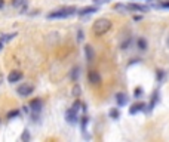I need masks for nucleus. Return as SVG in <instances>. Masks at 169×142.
I'll return each instance as SVG.
<instances>
[{
	"label": "nucleus",
	"instance_id": "1",
	"mask_svg": "<svg viewBox=\"0 0 169 142\" xmlns=\"http://www.w3.org/2000/svg\"><path fill=\"white\" fill-rule=\"evenodd\" d=\"M110 28H111V21L107 19V18H100L94 22L92 31H94L95 36H102V34L108 33Z\"/></svg>",
	"mask_w": 169,
	"mask_h": 142
},
{
	"label": "nucleus",
	"instance_id": "2",
	"mask_svg": "<svg viewBox=\"0 0 169 142\" xmlns=\"http://www.w3.org/2000/svg\"><path fill=\"white\" fill-rule=\"evenodd\" d=\"M77 12V9L74 6H65V7H61V9H56L54 12L47 15L49 19H61V18H67V16H71Z\"/></svg>",
	"mask_w": 169,
	"mask_h": 142
},
{
	"label": "nucleus",
	"instance_id": "3",
	"mask_svg": "<svg viewBox=\"0 0 169 142\" xmlns=\"http://www.w3.org/2000/svg\"><path fill=\"white\" fill-rule=\"evenodd\" d=\"M34 90V86L31 83H24V84H21L20 88L16 89V92L20 96H28V95H31Z\"/></svg>",
	"mask_w": 169,
	"mask_h": 142
},
{
	"label": "nucleus",
	"instance_id": "4",
	"mask_svg": "<svg viewBox=\"0 0 169 142\" xmlns=\"http://www.w3.org/2000/svg\"><path fill=\"white\" fill-rule=\"evenodd\" d=\"M126 7H128V11H132V12H147L149 11V7L144 6V5H136V3H129V5H126Z\"/></svg>",
	"mask_w": 169,
	"mask_h": 142
},
{
	"label": "nucleus",
	"instance_id": "5",
	"mask_svg": "<svg viewBox=\"0 0 169 142\" xmlns=\"http://www.w3.org/2000/svg\"><path fill=\"white\" fill-rule=\"evenodd\" d=\"M88 80H89V83H92V84H100V83H101V75L98 74L95 70H91L88 74Z\"/></svg>",
	"mask_w": 169,
	"mask_h": 142
},
{
	"label": "nucleus",
	"instance_id": "6",
	"mask_svg": "<svg viewBox=\"0 0 169 142\" xmlns=\"http://www.w3.org/2000/svg\"><path fill=\"white\" fill-rule=\"evenodd\" d=\"M22 79V73L18 71V70H15V71H11L9 75H7V81L9 83H16V81H20Z\"/></svg>",
	"mask_w": 169,
	"mask_h": 142
},
{
	"label": "nucleus",
	"instance_id": "7",
	"mask_svg": "<svg viewBox=\"0 0 169 142\" xmlns=\"http://www.w3.org/2000/svg\"><path fill=\"white\" fill-rule=\"evenodd\" d=\"M85 56H86V61H88V62L94 61L95 52H94V49H92L91 45H86V46H85Z\"/></svg>",
	"mask_w": 169,
	"mask_h": 142
},
{
	"label": "nucleus",
	"instance_id": "8",
	"mask_svg": "<svg viewBox=\"0 0 169 142\" xmlns=\"http://www.w3.org/2000/svg\"><path fill=\"white\" fill-rule=\"evenodd\" d=\"M144 108H145V104H144V102H138V104L132 105V107L129 108V114H136L138 111H142Z\"/></svg>",
	"mask_w": 169,
	"mask_h": 142
},
{
	"label": "nucleus",
	"instance_id": "9",
	"mask_svg": "<svg viewBox=\"0 0 169 142\" xmlns=\"http://www.w3.org/2000/svg\"><path fill=\"white\" fill-rule=\"evenodd\" d=\"M96 11H98V7H95V6H86V7H83V9H80V11H79V15H80V16H85V15L94 14V12H96Z\"/></svg>",
	"mask_w": 169,
	"mask_h": 142
},
{
	"label": "nucleus",
	"instance_id": "10",
	"mask_svg": "<svg viewBox=\"0 0 169 142\" xmlns=\"http://www.w3.org/2000/svg\"><path fill=\"white\" fill-rule=\"evenodd\" d=\"M65 118H67L68 123H76V122H77V113H76V111H73V110H68L67 115H65Z\"/></svg>",
	"mask_w": 169,
	"mask_h": 142
},
{
	"label": "nucleus",
	"instance_id": "11",
	"mask_svg": "<svg viewBox=\"0 0 169 142\" xmlns=\"http://www.w3.org/2000/svg\"><path fill=\"white\" fill-rule=\"evenodd\" d=\"M30 107H31L33 111H40L42 110V101L39 99V98H36V99H33V101L30 102Z\"/></svg>",
	"mask_w": 169,
	"mask_h": 142
},
{
	"label": "nucleus",
	"instance_id": "12",
	"mask_svg": "<svg viewBox=\"0 0 169 142\" xmlns=\"http://www.w3.org/2000/svg\"><path fill=\"white\" fill-rule=\"evenodd\" d=\"M116 101L119 104V107H123L126 102H128V98H126V95L125 93H117L116 95Z\"/></svg>",
	"mask_w": 169,
	"mask_h": 142
},
{
	"label": "nucleus",
	"instance_id": "13",
	"mask_svg": "<svg viewBox=\"0 0 169 142\" xmlns=\"http://www.w3.org/2000/svg\"><path fill=\"white\" fill-rule=\"evenodd\" d=\"M138 47H140L141 50H145V49H147V41L144 40V39H140V40H138Z\"/></svg>",
	"mask_w": 169,
	"mask_h": 142
},
{
	"label": "nucleus",
	"instance_id": "14",
	"mask_svg": "<svg viewBox=\"0 0 169 142\" xmlns=\"http://www.w3.org/2000/svg\"><path fill=\"white\" fill-rule=\"evenodd\" d=\"M18 115H20V111H18V110H14V111L7 113V118H14V117H18Z\"/></svg>",
	"mask_w": 169,
	"mask_h": 142
},
{
	"label": "nucleus",
	"instance_id": "15",
	"mask_svg": "<svg viewBox=\"0 0 169 142\" xmlns=\"http://www.w3.org/2000/svg\"><path fill=\"white\" fill-rule=\"evenodd\" d=\"M25 3V0H12V5H14L15 7H20V6H22Z\"/></svg>",
	"mask_w": 169,
	"mask_h": 142
},
{
	"label": "nucleus",
	"instance_id": "16",
	"mask_svg": "<svg viewBox=\"0 0 169 142\" xmlns=\"http://www.w3.org/2000/svg\"><path fill=\"white\" fill-rule=\"evenodd\" d=\"M73 95H74L76 98L80 96V88H79V84H74V88H73Z\"/></svg>",
	"mask_w": 169,
	"mask_h": 142
},
{
	"label": "nucleus",
	"instance_id": "17",
	"mask_svg": "<svg viewBox=\"0 0 169 142\" xmlns=\"http://www.w3.org/2000/svg\"><path fill=\"white\" fill-rule=\"evenodd\" d=\"M157 102V92L153 95V98H151V102H150V108H153L154 107V104Z\"/></svg>",
	"mask_w": 169,
	"mask_h": 142
},
{
	"label": "nucleus",
	"instance_id": "18",
	"mask_svg": "<svg viewBox=\"0 0 169 142\" xmlns=\"http://www.w3.org/2000/svg\"><path fill=\"white\" fill-rule=\"evenodd\" d=\"M114 9H116V11H128L126 5H120V3H119V5H116Z\"/></svg>",
	"mask_w": 169,
	"mask_h": 142
},
{
	"label": "nucleus",
	"instance_id": "19",
	"mask_svg": "<svg viewBox=\"0 0 169 142\" xmlns=\"http://www.w3.org/2000/svg\"><path fill=\"white\" fill-rule=\"evenodd\" d=\"M77 74H79V68H74V70H71V79H77Z\"/></svg>",
	"mask_w": 169,
	"mask_h": 142
},
{
	"label": "nucleus",
	"instance_id": "20",
	"mask_svg": "<svg viewBox=\"0 0 169 142\" xmlns=\"http://www.w3.org/2000/svg\"><path fill=\"white\" fill-rule=\"evenodd\" d=\"M110 115H111L113 118H119V111H117V110H111V111H110Z\"/></svg>",
	"mask_w": 169,
	"mask_h": 142
},
{
	"label": "nucleus",
	"instance_id": "21",
	"mask_svg": "<svg viewBox=\"0 0 169 142\" xmlns=\"http://www.w3.org/2000/svg\"><path fill=\"white\" fill-rule=\"evenodd\" d=\"M21 139H22V141H28V139H30V133H28L27 130H25V132L21 135Z\"/></svg>",
	"mask_w": 169,
	"mask_h": 142
},
{
	"label": "nucleus",
	"instance_id": "22",
	"mask_svg": "<svg viewBox=\"0 0 169 142\" xmlns=\"http://www.w3.org/2000/svg\"><path fill=\"white\" fill-rule=\"evenodd\" d=\"M86 124H88V117H83V120H82V129L83 130H86Z\"/></svg>",
	"mask_w": 169,
	"mask_h": 142
},
{
	"label": "nucleus",
	"instance_id": "23",
	"mask_svg": "<svg viewBox=\"0 0 169 142\" xmlns=\"http://www.w3.org/2000/svg\"><path fill=\"white\" fill-rule=\"evenodd\" d=\"M160 7H166V9H169V0H163V2H160Z\"/></svg>",
	"mask_w": 169,
	"mask_h": 142
},
{
	"label": "nucleus",
	"instance_id": "24",
	"mask_svg": "<svg viewBox=\"0 0 169 142\" xmlns=\"http://www.w3.org/2000/svg\"><path fill=\"white\" fill-rule=\"evenodd\" d=\"M141 93H142V89L141 88H136L135 89V96H136V98H140V96H141Z\"/></svg>",
	"mask_w": 169,
	"mask_h": 142
},
{
	"label": "nucleus",
	"instance_id": "25",
	"mask_svg": "<svg viewBox=\"0 0 169 142\" xmlns=\"http://www.w3.org/2000/svg\"><path fill=\"white\" fill-rule=\"evenodd\" d=\"M96 5H101V3H107V2H110V0H94Z\"/></svg>",
	"mask_w": 169,
	"mask_h": 142
},
{
	"label": "nucleus",
	"instance_id": "26",
	"mask_svg": "<svg viewBox=\"0 0 169 142\" xmlns=\"http://www.w3.org/2000/svg\"><path fill=\"white\" fill-rule=\"evenodd\" d=\"M3 5H5V3H3V0H0V9L3 7Z\"/></svg>",
	"mask_w": 169,
	"mask_h": 142
},
{
	"label": "nucleus",
	"instance_id": "27",
	"mask_svg": "<svg viewBox=\"0 0 169 142\" xmlns=\"http://www.w3.org/2000/svg\"><path fill=\"white\" fill-rule=\"evenodd\" d=\"M2 47H3V41L0 40V50H2Z\"/></svg>",
	"mask_w": 169,
	"mask_h": 142
},
{
	"label": "nucleus",
	"instance_id": "28",
	"mask_svg": "<svg viewBox=\"0 0 169 142\" xmlns=\"http://www.w3.org/2000/svg\"><path fill=\"white\" fill-rule=\"evenodd\" d=\"M168 45H169V40H168Z\"/></svg>",
	"mask_w": 169,
	"mask_h": 142
}]
</instances>
